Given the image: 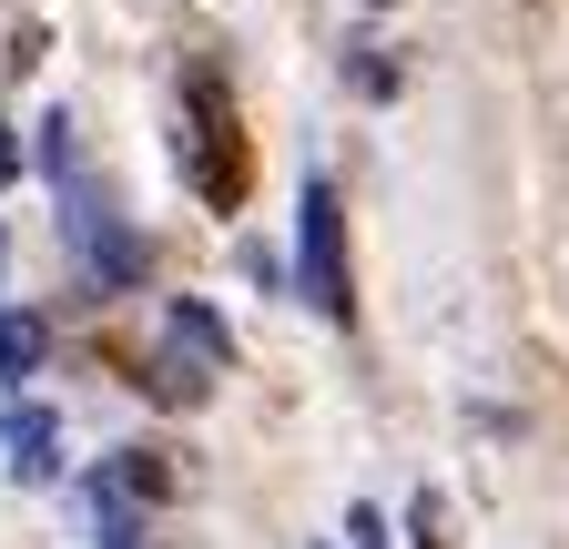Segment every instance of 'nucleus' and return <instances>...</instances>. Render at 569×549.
<instances>
[{
	"label": "nucleus",
	"instance_id": "obj_2",
	"mask_svg": "<svg viewBox=\"0 0 569 549\" xmlns=\"http://www.w3.org/2000/svg\"><path fill=\"white\" fill-rule=\"evenodd\" d=\"M296 296H306L326 326H346V316H356V274H346V203H336V183H326V173H306V193H296Z\"/></svg>",
	"mask_w": 569,
	"mask_h": 549
},
{
	"label": "nucleus",
	"instance_id": "obj_8",
	"mask_svg": "<svg viewBox=\"0 0 569 549\" xmlns=\"http://www.w3.org/2000/svg\"><path fill=\"white\" fill-rule=\"evenodd\" d=\"M0 183H21V143H11V122H0Z\"/></svg>",
	"mask_w": 569,
	"mask_h": 549
},
{
	"label": "nucleus",
	"instance_id": "obj_4",
	"mask_svg": "<svg viewBox=\"0 0 569 549\" xmlns=\"http://www.w3.org/2000/svg\"><path fill=\"white\" fill-rule=\"evenodd\" d=\"M163 347H183V357L213 367V377L234 367V336H224V316H213L203 296H173V306H163Z\"/></svg>",
	"mask_w": 569,
	"mask_h": 549
},
{
	"label": "nucleus",
	"instance_id": "obj_1",
	"mask_svg": "<svg viewBox=\"0 0 569 549\" xmlns=\"http://www.w3.org/2000/svg\"><path fill=\"white\" fill-rule=\"evenodd\" d=\"M173 163H183V183L213 203V214H234V203H244V132H234V92H224V72H213V61H193V72H183Z\"/></svg>",
	"mask_w": 569,
	"mask_h": 549
},
{
	"label": "nucleus",
	"instance_id": "obj_7",
	"mask_svg": "<svg viewBox=\"0 0 569 549\" xmlns=\"http://www.w3.org/2000/svg\"><path fill=\"white\" fill-rule=\"evenodd\" d=\"M346 82H356V92H367V102H387V92H397V61H387V51H367V41H356V61H346Z\"/></svg>",
	"mask_w": 569,
	"mask_h": 549
},
{
	"label": "nucleus",
	"instance_id": "obj_6",
	"mask_svg": "<svg viewBox=\"0 0 569 549\" xmlns=\"http://www.w3.org/2000/svg\"><path fill=\"white\" fill-rule=\"evenodd\" d=\"M142 387H153L163 407H203V387H213V367H193L183 347H163V357H153V377H142Z\"/></svg>",
	"mask_w": 569,
	"mask_h": 549
},
{
	"label": "nucleus",
	"instance_id": "obj_3",
	"mask_svg": "<svg viewBox=\"0 0 569 549\" xmlns=\"http://www.w3.org/2000/svg\"><path fill=\"white\" fill-rule=\"evenodd\" d=\"M0 448H11V478H61V418L51 407H11V418H0Z\"/></svg>",
	"mask_w": 569,
	"mask_h": 549
},
{
	"label": "nucleus",
	"instance_id": "obj_5",
	"mask_svg": "<svg viewBox=\"0 0 569 549\" xmlns=\"http://www.w3.org/2000/svg\"><path fill=\"white\" fill-rule=\"evenodd\" d=\"M41 316L31 306H0V387H21V377H41Z\"/></svg>",
	"mask_w": 569,
	"mask_h": 549
}]
</instances>
